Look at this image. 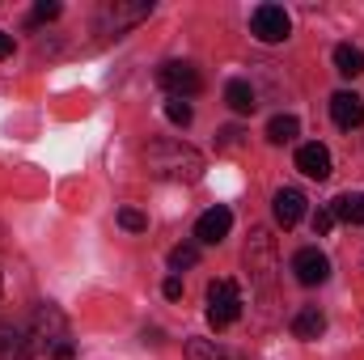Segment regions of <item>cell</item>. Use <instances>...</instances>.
<instances>
[{
    "mask_svg": "<svg viewBox=\"0 0 364 360\" xmlns=\"http://www.w3.org/2000/svg\"><path fill=\"white\" fill-rule=\"evenodd\" d=\"M331 229H335V212H331V208H318V212H314V233L326 238Z\"/></svg>",
    "mask_w": 364,
    "mask_h": 360,
    "instance_id": "cell-23",
    "label": "cell"
},
{
    "mask_svg": "<svg viewBox=\"0 0 364 360\" xmlns=\"http://www.w3.org/2000/svg\"><path fill=\"white\" fill-rule=\"evenodd\" d=\"M331 119L343 127V132H352V127H360L364 123V97L352 90H339L331 97Z\"/></svg>",
    "mask_w": 364,
    "mask_h": 360,
    "instance_id": "cell-9",
    "label": "cell"
},
{
    "mask_svg": "<svg viewBox=\"0 0 364 360\" xmlns=\"http://www.w3.org/2000/svg\"><path fill=\"white\" fill-rule=\"evenodd\" d=\"M144 162L157 179H178V182H195L203 174V157L182 144V140H149L144 149Z\"/></svg>",
    "mask_w": 364,
    "mask_h": 360,
    "instance_id": "cell-1",
    "label": "cell"
},
{
    "mask_svg": "<svg viewBox=\"0 0 364 360\" xmlns=\"http://www.w3.org/2000/svg\"><path fill=\"white\" fill-rule=\"evenodd\" d=\"M296 170L305 179H331V149L326 144H301L296 149Z\"/></svg>",
    "mask_w": 364,
    "mask_h": 360,
    "instance_id": "cell-11",
    "label": "cell"
},
{
    "mask_svg": "<svg viewBox=\"0 0 364 360\" xmlns=\"http://www.w3.org/2000/svg\"><path fill=\"white\" fill-rule=\"evenodd\" d=\"M272 212H275V221L284 225V229H292L301 216H305V195L296 191V186H279L272 195Z\"/></svg>",
    "mask_w": 364,
    "mask_h": 360,
    "instance_id": "cell-10",
    "label": "cell"
},
{
    "mask_svg": "<svg viewBox=\"0 0 364 360\" xmlns=\"http://www.w3.org/2000/svg\"><path fill=\"white\" fill-rule=\"evenodd\" d=\"M9 55H13V38L0 30V60H9Z\"/></svg>",
    "mask_w": 364,
    "mask_h": 360,
    "instance_id": "cell-26",
    "label": "cell"
},
{
    "mask_svg": "<svg viewBox=\"0 0 364 360\" xmlns=\"http://www.w3.org/2000/svg\"><path fill=\"white\" fill-rule=\"evenodd\" d=\"M296 132H301L296 115H275L272 123H267V140H272V144H288V140H296Z\"/></svg>",
    "mask_w": 364,
    "mask_h": 360,
    "instance_id": "cell-17",
    "label": "cell"
},
{
    "mask_svg": "<svg viewBox=\"0 0 364 360\" xmlns=\"http://www.w3.org/2000/svg\"><path fill=\"white\" fill-rule=\"evenodd\" d=\"M225 102L237 110V115H255V106H259V97L250 90V81H229L225 85Z\"/></svg>",
    "mask_w": 364,
    "mask_h": 360,
    "instance_id": "cell-16",
    "label": "cell"
},
{
    "mask_svg": "<svg viewBox=\"0 0 364 360\" xmlns=\"http://www.w3.org/2000/svg\"><path fill=\"white\" fill-rule=\"evenodd\" d=\"M292 275H296L305 288L326 284V280H331V259H326L318 246H301V250L292 255Z\"/></svg>",
    "mask_w": 364,
    "mask_h": 360,
    "instance_id": "cell-6",
    "label": "cell"
},
{
    "mask_svg": "<svg viewBox=\"0 0 364 360\" xmlns=\"http://www.w3.org/2000/svg\"><path fill=\"white\" fill-rule=\"evenodd\" d=\"M30 356H34L30 331H21L13 322H0V360H30Z\"/></svg>",
    "mask_w": 364,
    "mask_h": 360,
    "instance_id": "cell-12",
    "label": "cell"
},
{
    "mask_svg": "<svg viewBox=\"0 0 364 360\" xmlns=\"http://www.w3.org/2000/svg\"><path fill=\"white\" fill-rule=\"evenodd\" d=\"M60 17V4L55 0H38L34 13H30V26H43V21H55Z\"/></svg>",
    "mask_w": 364,
    "mask_h": 360,
    "instance_id": "cell-22",
    "label": "cell"
},
{
    "mask_svg": "<svg viewBox=\"0 0 364 360\" xmlns=\"http://www.w3.org/2000/svg\"><path fill=\"white\" fill-rule=\"evenodd\" d=\"M335 73H339V77H360L364 73V51L360 47L339 43V47H335Z\"/></svg>",
    "mask_w": 364,
    "mask_h": 360,
    "instance_id": "cell-15",
    "label": "cell"
},
{
    "mask_svg": "<svg viewBox=\"0 0 364 360\" xmlns=\"http://www.w3.org/2000/svg\"><path fill=\"white\" fill-rule=\"evenodd\" d=\"M166 119H170V123H178V127H186V123L195 119V110H191V102L170 97V102H166Z\"/></svg>",
    "mask_w": 364,
    "mask_h": 360,
    "instance_id": "cell-19",
    "label": "cell"
},
{
    "mask_svg": "<svg viewBox=\"0 0 364 360\" xmlns=\"http://www.w3.org/2000/svg\"><path fill=\"white\" fill-rule=\"evenodd\" d=\"M199 263V246H174L170 250V268L182 271V268H195Z\"/></svg>",
    "mask_w": 364,
    "mask_h": 360,
    "instance_id": "cell-21",
    "label": "cell"
},
{
    "mask_svg": "<svg viewBox=\"0 0 364 360\" xmlns=\"http://www.w3.org/2000/svg\"><path fill=\"white\" fill-rule=\"evenodd\" d=\"M229 229H233V212L229 208H208L199 221H195V238L203 242V246H216V242H225L229 238Z\"/></svg>",
    "mask_w": 364,
    "mask_h": 360,
    "instance_id": "cell-7",
    "label": "cell"
},
{
    "mask_svg": "<svg viewBox=\"0 0 364 360\" xmlns=\"http://www.w3.org/2000/svg\"><path fill=\"white\" fill-rule=\"evenodd\" d=\"M119 225H123L127 233H144V229H149V216H144L140 208H123V212H119Z\"/></svg>",
    "mask_w": 364,
    "mask_h": 360,
    "instance_id": "cell-20",
    "label": "cell"
},
{
    "mask_svg": "<svg viewBox=\"0 0 364 360\" xmlns=\"http://www.w3.org/2000/svg\"><path fill=\"white\" fill-rule=\"evenodd\" d=\"M237 318H242V292H237V284L233 280H212L208 284V322L216 331H225Z\"/></svg>",
    "mask_w": 364,
    "mask_h": 360,
    "instance_id": "cell-2",
    "label": "cell"
},
{
    "mask_svg": "<svg viewBox=\"0 0 364 360\" xmlns=\"http://www.w3.org/2000/svg\"><path fill=\"white\" fill-rule=\"evenodd\" d=\"M60 339H68V322H64V314H60L55 305H38L34 318H30V344L51 352Z\"/></svg>",
    "mask_w": 364,
    "mask_h": 360,
    "instance_id": "cell-4",
    "label": "cell"
},
{
    "mask_svg": "<svg viewBox=\"0 0 364 360\" xmlns=\"http://www.w3.org/2000/svg\"><path fill=\"white\" fill-rule=\"evenodd\" d=\"M157 81H161V90H170L174 97H195V93L203 90L199 68L186 64V60H166V64L157 68Z\"/></svg>",
    "mask_w": 364,
    "mask_h": 360,
    "instance_id": "cell-5",
    "label": "cell"
},
{
    "mask_svg": "<svg viewBox=\"0 0 364 360\" xmlns=\"http://www.w3.org/2000/svg\"><path fill=\"white\" fill-rule=\"evenodd\" d=\"M149 13H153V0H136V4H119V0H114V4H106V9H102V26H106V30L114 26V34H119V30H127V26L144 21Z\"/></svg>",
    "mask_w": 364,
    "mask_h": 360,
    "instance_id": "cell-8",
    "label": "cell"
},
{
    "mask_svg": "<svg viewBox=\"0 0 364 360\" xmlns=\"http://www.w3.org/2000/svg\"><path fill=\"white\" fill-rule=\"evenodd\" d=\"M322 331H326V314H322L318 305H305V309L292 318V335H296V339H318Z\"/></svg>",
    "mask_w": 364,
    "mask_h": 360,
    "instance_id": "cell-13",
    "label": "cell"
},
{
    "mask_svg": "<svg viewBox=\"0 0 364 360\" xmlns=\"http://www.w3.org/2000/svg\"><path fill=\"white\" fill-rule=\"evenodd\" d=\"M250 34L259 43H284L292 34V17L284 13V4H259L250 13Z\"/></svg>",
    "mask_w": 364,
    "mask_h": 360,
    "instance_id": "cell-3",
    "label": "cell"
},
{
    "mask_svg": "<svg viewBox=\"0 0 364 360\" xmlns=\"http://www.w3.org/2000/svg\"><path fill=\"white\" fill-rule=\"evenodd\" d=\"M335 221H348V225H364V191H348L331 203Z\"/></svg>",
    "mask_w": 364,
    "mask_h": 360,
    "instance_id": "cell-14",
    "label": "cell"
},
{
    "mask_svg": "<svg viewBox=\"0 0 364 360\" xmlns=\"http://www.w3.org/2000/svg\"><path fill=\"white\" fill-rule=\"evenodd\" d=\"M0 288H4V280H0Z\"/></svg>",
    "mask_w": 364,
    "mask_h": 360,
    "instance_id": "cell-27",
    "label": "cell"
},
{
    "mask_svg": "<svg viewBox=\"0 0 364 360\" xmlns=\"http://www.w3.org/2000/svg\"><path fill=\"white\" fill-rule=\"evenodd\" d=\"M161 292H166L170 301H178V297H182V280H178V275H170V280L161 284Z\"/></svg>",
    "mask_w": 364,
    "mask_h": 360,
    "instance_id": "cell-25",
    "label": "cell"
},
{
    "mask_svg": "<svg viewBox=\"0 0 364 360\" xmlns=\"http://www.w3.org/2000/svg\"><path fill=\"white\" fill-rule=\"evenodd\" d=\"M186 356L191 360H229V352H225L216 339H191V344H186Z\"/></svg>",
    "mask_w": 364,
    "mask_h": 360,
    "instance_id": "cell-18",
    "label": "cell"
},
{
    "mask_svg": "<svg viewBox=\"0 0 364 360\" xmlns=\"http://www.w3.org/2000/svg\"><path fill=\"white\" fill-rule=\"evenodd\" d=\"M51 356H55V360H73V356H77V344H73V339H60V344L51 348Z\"/></svg>",
    "mask_w": 364,
    "mask_h": 360,
    "instance_id": "cell-24",
    "label": "cell"
}]
</instances>
